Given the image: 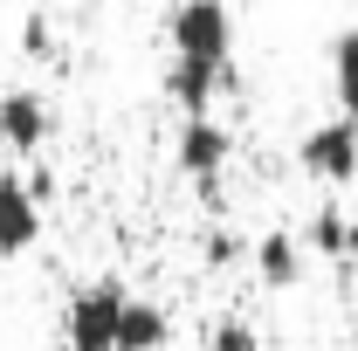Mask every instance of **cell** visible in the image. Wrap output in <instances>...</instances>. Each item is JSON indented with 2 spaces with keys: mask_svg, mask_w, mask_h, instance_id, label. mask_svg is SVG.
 <instances>
[{
  "mask_svg": "<svg viewBox=\"0 0 358 351\" xmlns=\"http://www.w3.org/2000/svg\"><path fill=\"white\" fill-rule=\"evenodd\" d=\"M124 303H131V289H124L117 275H96V282H83V289L69 296V317H62V331H69V351H117Z\"/></svg>",
  "mask_w": 358,
  "mask_h": 351,
  "instance_id": "1",
  "label": "cell"
},
{
  "mask_svg": "<svg viewBox=\"0 0 358 351\" xmlns=\"http://www.w3.org/2000/svg\"><path fill=\"white\" fill-rule=\"evenodd\" d=\"M166 42L173 55L186 62H234V14H227L221 0H179L173 14H166Z\"/></svg>",
  "mask_w": 358,
  "mask_h": 351,
  "instance_id": "2",
  "label": "cell"
},
{
  "mask_svg": "<svg viewBox=\"0 0 358 351\" xmlns=\"http://www.w3.org/2000/svg\"><path fill=\"white\" fill-rule=\"evenodd\" d=\"M296 166H303L317 186H352V179H358V124H352V117H324V124H310L303 145H296Z\"/></svg>",
  "mask_w": 358,
  "mask_h": 351,
  "instance_id": "3",
  "label": "cell"
},
{
  "mask_svg": "<svg viewBox=\"0 0 358 351\" xmlns=\"http://www.w3.org/2000/svg\"><path fill=\"white\" fill-rule=\"evenodd\" d=\"M227 152H234V138H227L221 117H186V124H179V138H173L179 173L193 179L207 200H214V186H221V173H227Z\"/></svg>",
  "mask_w": 358,
  "mask_h": 351,
  "instance_id": "4",
  "label": "cell"
},
{
  "mask_svg": "<svg viewBox=\"0 0 358 351\" xmlns=\"http://www.w3.org/2000/svg\"><path fill=\"white\" fill-rule=\"evenodd\" d=\"M42 241V193L0 166V255H28Z\"/></svg>",
  "mask_w": 358,
  "mask_h": 351,
  "instance_id": "5",
  "label": "cell"
},
{
  "mask_svg": "<svg viewBox=\"0 0 358 351\" xmlns=\"http://www.w3.org/2000/svg\"><path fill=\"white\" fill-rule=\"evenodd\" d=\"M55 131V110H48L42 89H7L0 96V152H42Z\"/></svg>",
  "mask_w": 358,
  "mask_h": 351,
  "instance_id": "6",
  "label": "cell"
},
{
  "mask_svg": "<svg viewBox=\"0 0 358 351\" xmlns=\"http://www.w3.org/2000/svg\"><path fill=\"white\" fill-rule=\"evenodd\" d=\"M227 89V69L221 62H186L173 55V69H166V96H173L186 117H214V96Z\"/></svg>",
  "mask_w": 358,
  "mask_h": 351,
  "instance_id": "7",
  "label": "cell"
},
{
  "mask_svg": "<svg viewBox=\"0 0 358 351\" xmlns=\"http://www.w3.org/2000/svg\"><path fill=\"white\" fill-rule=\"evenodd\" d=\"M248 255H255V275H262L268 289H296V282H303V262H310L303 234H289V227H268Z\"/></svg>",
  "mask_w": 358,
  "mask_h": 351,
  "instance_id": "8",
  "label": "cell"
},
{
  "mask_svg": "<svg viewBox=\"0 0 358 351\" xmlns=\"http://www.w3.org/2000/svg\"><path fill=\"white\" fill-rule=\"evenodd\" d=\"M173 345V317L152 303V296H131L124 303V324H117V351H166Z\"/></svg>",
  "mask_w": 358,
  "mask_h": 351,
  "instance_id": "9",
  "label": "cell"
},
{
  "mask_svg": "<svg viewBox=\"0 0 358 351\" xmlns=\"http://www.w3.org/2000/svg\"><path fill=\"white\" fill-rule=\"evenodd\" d=\"M303 248H317L324 262H358V220L338 214V207H317L310 227H303Z\"/></svg>",
  "mask_w": 358,
  "mask_h": 351,
  "instance_id": "10",
  "label": "cell"
},
{
  "mask_svg": "<svg viewBox=\"0 0 358 351\" xmlns=\"http://www.w3.org/2000/svg\"><path fill=\"white\" fill-rule=\"evenodd\" d=\"M331 89H338V117L358 124V28H345L331 42Z\"/></svg>",
  "mask_w": 358,
  "mask_h": 351,
  "instance_id": "11",
  "label": "cell"
},
{
  "mask_svg": "<svg viewBox=\"0 0 358 351\" xmlns=\"http://www.w3.org/2000/svg\"><path fill=\"white\" fill-rule=\"evenodd\" d=\"M207 351H262V338H255L241 317H227V324H214V331H207Z\"/></svg>",
  "mask_w": 358,
  "mask_h": 351,
  "instance_id": "12",
  "label": "cell"
},
{
  "mask_svg": "<svg viewBox=\"0 0 358 351\" xmlns=\"http://www.w3.org/2000/svg\"><path fill=\"white\" fill-rule=\"evenodd\" d=\"M200 255H207V268H227V262H241V234H227V227H214Z\"/></svg>",
  "mask_w": 358,
  "mask_h": 351,
  "instance_id": "13",
  "label": "cell"
},
{
  "mask_svg": "<svg viewBox=\"0 0 358 351\" xmlns=\"http://www.w3.org/2000/svg\"><path fill=\"white\" fill-rule=\"evenodd\" d=\"M352 351H358V296H352Z\"/></svg>",
  "mask_w": 358,
  "mask_h": 351,
  "instance_id": "14",
  "label": "cell"
}]
</instances>
